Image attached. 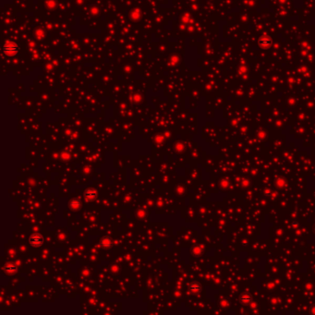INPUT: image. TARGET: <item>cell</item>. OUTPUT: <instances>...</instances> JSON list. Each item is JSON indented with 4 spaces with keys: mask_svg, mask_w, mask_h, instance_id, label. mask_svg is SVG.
<instances>
[{
    "mask_svg": "<svg viewBox=\"0 0 315 315\" xmlns=\"http://www.w3.org/2000/svg\"><path fill=\"white\" fill-rule=\"evenodd\" d=\"M29 242L32 247H39L43 244L44 238L40 234H33L29 238Z\"/></svg>",
    "mask_w": 315,
    "mask_h": 315,
    "instance_id": "cell-1",
    "label": "cell"
},
{
    "mask_svg": "<svg viewBox=\"0 0 315 315\" xmlns=\"http://www.w3.org/2000/svg\"><path fill=\"white\" fill-rule=\"evenodd\" d=\"M260 44H261V46H268V45L271 44V41H270L269 39L262 38V39H261V41H260Z\"/></svg>",
    "mask_w": 315,
    "mask_h": 315,
    "instance_id": "cell-2",
    "label": "cell"
},
{
    "mask_svg": "<svg viewBox=\"0 0 315 315\" xmlns=\"http://www.w3.org/2000/svg\"><path fill=\"white\" fill-rule=\"evenodd\" d=\"M240 299H241V302H243V303H249L250 302V296L243 295Z\"/></svg>",
    "mask_w": 315,
    "mask_h": 315,
    "instance_id": "cell-3",
    "label": "cell"
},
{
    "mask_svg": "<svg viewBox=\"0 0 315 315\" xmlns=\"http://www.w3.org/2000/svg\"><path fill=\"white\" fill-rule=\"evenodd\" d=\"M190 289H191L192 291H194V292H198V291L201 289V288H200L198 285H192L191 288H190Z\"/></svg>",
    "mask_w": 315,
    "mask_h": 315,
    "instance_id": "cell-4",
    "label": "cell"
},
{
    "mask_svg": "<svg viewBox=\"0 0 315 315\" xmlns=\"http://www.w3.org/2000/svg\"><path fill=\"white\" fill-rule=\"evenodd\" d=\"M6 269H7V272H14V271H16V267H14V266L11 267V265H8L6 267Z\"/></svg>",
    "mask_w": 315,
    "mask_h": 315,
    "instance_id": "cell-5",
    "label": "cell"
}]
</instances>
